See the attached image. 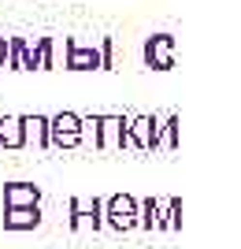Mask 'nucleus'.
<instances>
[{
	"label": "nucleus",
	"mask_w": 241,
	"mask_h": 249,
	"mask_svg": "<svg viewBox=\"0 0 241 249\" xmlns=\"http://www.w3.org/2000/svg\"><path fill=\"white\" fill-rule=\"evenodd\" d=\"M41 205V186L33 182H8L4 186V208H33Z\"/></svg>",
	"instance_id": "8"
},
{
	"label": "nucleus",
	"mask_w": 241,
	"mask_h": 249,
	"mask_svg": "<svg viewBox=\"0 0 241 249\" xmlns=\"http://www.w3.org/2000/svg\"><path fill=\"white\" fill-rule=\"evenodd\" d=\"M0 145H4V149H22V145H26L22 115H0Z\"/></svg>",
	"instance_id": "10"
},
{
	"label": "nucleus",
	"mask_w": 241,
	"mask_h": 249,
	"mask_svg": "<svg viewBox=\"0 0 241 249\" xmlns=\"http://www.w3.org/2000/svg\"><path fill=\"white\" fill-rule=\"evenodd\" d=\"M67 212H71V227L74 231H100L104 227V201L93 197V201H85V197H71L67 201Z\"/></svg>",
	"instance_id": "4"
},
{
	"label": "nucleus",
	"mask_w": 241,
	"mask_h": 249,
	"mask_svg": "<svg viewBox=\"0 0 241 249\" xmlns=\"http://www.w3.org/2000/svg\"><path fill=\"white\" fill-rule=\"evenodd\" d=\"M178 212H182V201H178V197H171L167 205H160V223H156V227H160V231H178V227H182Z\"/></svg>",
	"instance_id": "12"
},
{
	"label": "nucleus",
	"mask_w": 241,
	"mask_h": 249,
	"mask_svg": "<svg viewBox=\"0 0 241 249\" xmlns=\"http://www.w3.org/2000/svg\"><path fill=\"white\" fill-rule=\"evenodd\" d=\"M22 134H26V145L48 149V115H22Z\"/></svg>",
	"instance_id": "11"
},
{
	"label": "nucleus",
	"mask_w": 241,
	"mask_h": 249,
	"mask_svg": "<svg viewBox=\"0 0 241 249\" xmlns=\"http://www.w3.org/2000/svg\"><path fill=\"white\" fill-rule=\"evenodd\" d=\"M52 37H37V45H30L26 37H8V63L15 71H48L52 67Z\"/></svg>",
	"instance_id": "1"
},
{
	"label": "nucleus",
	"mask_w": 241,
	"mask_h": 249,
	"mask_svg": "<svg viewBox=\"0 0 241 249\" xmlns=\"http://www.w3.org/2000/svg\"><path fill=\"white\" fill-rule=\"evenodd\" d=\"M82 142V115L78 112H56L48 115V149H74Z\"/></svg>",
	"instance_id": "2"
},
{
	"label": "nucleus",
	"mask_w": 241,
	"mask_h": 249,
	"mask_svg": "<svg viewBox=\"0 0 241 249\" xmlns=\"http://www.w3.org/2000/svg\"><path fill=\"white\" fill-rule=\"evenodd\" d=\"M104 223L115 231H134L137 227V197L134 194H112L104 201Z\"/></svg>",
	"instance_id": "3"
},
{
	"label": "nucleus",
	"mask_w": 241,
	"mask_h": 249,
	"mask_svg": "<svg viewBox=\"0 0 241 249\" xmlns=\"http://www.w3.org/2000/svg\"><path fill=\"white\" fill-rule=\"evenodd\" d=\"M126 134H130V145H134V149L152 153L156 142H160V119H156V115H130Z\"/></svg>",
	"instance_id": "5"
},
{
	"label": "nucleus",
	"mask_w": 241,
	"mask_h": 249,
	"mask_svg": "<svg viewBox=\"0 0 241 249\" xmlns=\"http://www.w3.org/2000/svg\"><path fill=\"white\" fill-rule=\"evenodd\" d=\"M8 63V37H0V67Z\"/></svg>",
	"instance_id": "15"
},
{
	"label": "nucleus",
	"mask_w": 241,
	"mask_h": 249,
	"mask_svg": "<svg viewBox=\"0 0 241 249\" xmlns=\"http://www.w3.org/2000/svg\"><path fill=\"white\" fill-rule=\"evenodd\" d=\"M145 63L156 71H171L175 67V37L171 34H152L145 41Z\"/></svg>",
	"instance_id": "6"
},
{
	"label": "nucleus",
	"mask_w": 241,
	"mask_h": 249,
	"mask_svg": "<svg viewBox=\"0 0 241 249\" xmlns=\"http://www.w3.org/2000/svg\"><path fill=\"white\" fill-rule=\"evenodd\" d=\"M63 49H67V67L71 71H96L100 67V49L96 45H78V41H63Z\"/></svg>",
	"instance_id": "7"
},
{
	"label": "nucleus",
	"mask_w": 241,
	"mask_h": 249,
	"mask_svg": "<svg viewBox=\"0 0 241 249\" xmlns=\"http://www.w3.org/2000/svg\"><path fill=\"white\" fill-rule=\"evenodd\" d=\"M178 145V115H167L163 123H160V142L156 149H175Z\"/></svg>",
	"instance_id": "13"
},
{
	"label": "nucleus",
	"mask_w": 241,
	"mask_h": 249,
	"mask_svg": "<svg viewBox=\"0 0 241 249\" xmlns=\"http://www.w3.org/2000/svg\"><path fill=\"white\" fill-rule=\"evenodd\" d=\"M41 223V205L33 208H4V227L8 231H33Z\"/></svg>",
	"instance_id": "9"
},
{
	"label": "nucleus",
	"mask_w": 241,
	"mask_h": 249,
	"mask_svg": "<svg viewBox=\"0 0 241 249\" xmlns=\"http://www.w3.org/2000/svg\"><path fill=\"white\" fill-rule=\"evenodd\" d=\"M115 67V37H104L100 41V71H112Z\"/></svg>",
	"instance_id": "14"
}]
</instances>
